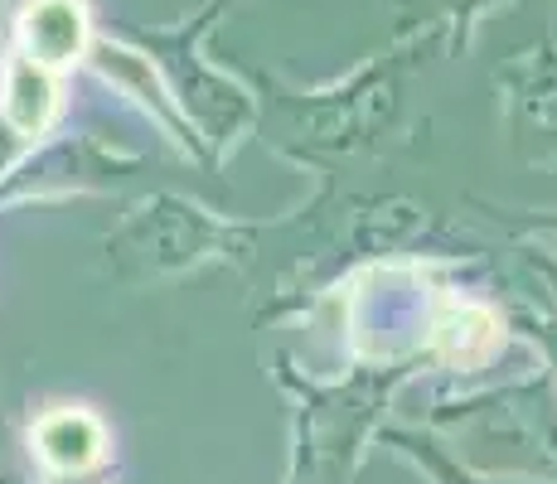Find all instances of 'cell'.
<instances>
[{
  "instance_id": "6da1fadb",
  "label": "cell",
  "mask_w": 557,
  "mask_h": 484,
  "mask_svg": "<svg viewBox=\"0 0 557 484\" xmlns=\"http://www.w3.org/2000/svg\"><path fill=\"white\" fill-rule=\"evenodd\" d=\"M88 49V10L83 0H35L20 15V53L49 63V69H69Z\"/></svg>"
},
{
  "instance_id": "7a4b0ae2",
  "label": "cell",
  "mask_w": 557,
  "mask_h": 484,
  "mask_svg": "<svg viewBox=\"0 0 557 484\" xmlns=\"http://www.w3.org/2000/svg\"><path fill=\"white\" fill-rule=\"evenodd\" d=\"M53 116H59V69L15 53L5 73V122L20 136H45Z\"/></svg>"
},
{
  "instance_id": "3957f363",
  "label": "cell",
  "mask_w": 557,
  "mask_h": 484,
  "mask_svg": "<svg viewBox=\"0 0 557 484\" xmlns=\"http://www.w3.org/2000/svg\"><path fill=\"white\" fill-rule=\"evenodd\" d=\"M35 450L59 470V475H78V470H88L92 460L102 456V426H98V417L69 407V412H53L39 422Z\"/></svg>"
}]
</instances>
